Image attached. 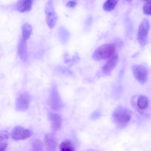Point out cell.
Returning a JSON list of instances; mask_svg holds the SVG:
<instances>
[{"label": "cell", "mask_w": 151, "mask_h": 151, "mask_svg": "<svg viewBox=\"0 0 151 151\" xmlns=\"http://www.w3.org/2000/svg\"><path fill=\"white\" fill-rule=\"evenodd\" d=\"M131 116V111L121 105L116 107L112 114V119L114 123L120 127L125 126L129 122Z\"/></svg>", "instance_id": "6da1fadb"}, {"label": "cell", "mask_w": 151, "mask_h": 151, "mask_svg": "<svg viewBox=\"0 0 151 151\" xmlns=\"http://www.w3.org/2000/svg\"><path fill=\"white\" fill-rule=\"evenodd\" d=\"M116 47L114 44H106L97 48L92 55L95 60H99L110 58L115 53Z\"/></svg>", "instance_id": "7a4b0ae2"}, {"label": "cell", "mask_w": 151, "mask_h": 151, "mask_svg": "<svg viewBox=\"0 0 151 151\" xmlns=\"http://www.w3.org/2000/svg\"><path fill=\"white\" fill-rule=\"evenodd\" d=\"M45 12L47 24L50 28L52 29L56 23L58 19V16L52 1L49 0L46 3Z\"/></svg>", "instance_id": "3957f363"}, {"label": "cell", "mask_w": 151, "mask_h": 151, "mask_svg": "<svg viewBox=\"0 0 151 151\" xmlns=\"http://www.w3.org/2000/svg\"><path fill=\"white\" fill-rule=\"evenodd\" d=\"M150 28L149 20L147 19H143L139 25L138 34V41L142 47L146 43Z\"/></svg>", "instance_id": "277c9868"}, {"label": "cell", "mask_w": 151, "mask_h": 151, "mask_svg": "<svg viewBox=\"0 0 151 151\" xmlns=\"http://www.w3.org/2000/svg\"><path fill=\"white\" fill-rule=\"evenodd\" d=\"M133 75L140 83H145L148 76V71L145 66L141 65H134L132 67Z\"/></svg>", "instance_id": "5b68a950"}, {"label": "cell", "mask_w": 151, "mask_h": 151, "mask_svg": "<svg viewBox=\"0 0 151 151\" xmlns=\"http://www.w3.org/2000/svg\"><path fill=\"white\" fill-rule=\"evenodd\" d=\"M32 134V132L29 129L20 126H17L13 129L12 132V137L15 140H24L29 137Z\"/></svg>", "instance_id": "8992f818"}, {"label": "cell", "mask_w": 151, "mask_h": 151, "mask_svg": "<svg viewBox=\"0 0 151 151\" xmlns=\"http://www.w3.org/2000/svg\"><path fill=\"white\" fill-rule=\"evenodd\" d=\"M30 101V97L28 93H24L20 94L16 101V108L17 110L19 111H22L27 109L29 106Z\"/></svg>", "instance_id": "52a82bcc"}, {"label": "cell", "mask_w": 151, "mask_h": 151, "mask_svg": "<svg viewBox=\"0 0 151 151\" xmlns=\"http://www.w3.org/2000/svg\"><path fill=\"white\" fill-rule=\"evenodd\" d=\"M50 103L51 109L55 111L59 110L62 106L60 95L55 87L53 88L50 93Z\"/></svg>", "instance_id": "ba28073f"}, {"label": "cell", "mask_w": 151, "mask_h": 151, "mask_svg": "<svg viewBox=\"0 0 151 151\" xmlns=\"http://www.w3.org/2000/svg\"><path fill=\"white\" fill-rule=\"evenodd\" d=\"M118 55L115 53L107 61L102 67L103 73L106 75H109L116 66L118 61Z\"/></svg>", "instance_id": "9c48e42d"}, {"label": "cell", "mask_w": 151, "mask_h": 151, "mask_svg": "<svg viewBox=\"0 0 151 151\" xmlns=\"http://www.w3.org/2000/svg\"><path fill=\"white\" fill-rule=\"evenodd\" d=\"M49 118L51 122L52 130L55 131L60 128L62 124V119L60 116L58 114L50 113Z\"/></svg>", "instance_id": "30bf717a"}, {"label": "cell", "mask_w": 151, "mask_h": 151, "mask_svg": "<svg viewBox=\"0 0 151 151\" xmlns=\"http://www.w3.org/2000/svg\"><path fill=\"white\" fill-rule=\"evenodd\" d=\"M44 142L47 151H55L56 141L53 134H49L46 135L45 137Z\"/></svg>", "instance_id": "8fae6325"}, {"label": "cell", "mask_w": 151, "mask_h": 151, "mask_svg": "<svg viewBox=\"0 0 151 151\" xmlns=\"http://www.w3.org/2000/svg\"><path fill=\"white\" fill-rule=\"evenodd\" d=\"M18 51L21 59L23 60H26L27 57L26 40L22 38L20 39L18 45Z\"/></svg>", "instance_id": "7c38bea8"}, {"label": "cell", "mask_w": 151, "mask_h": 151, "mask_svg": "<svg viewBox=\"0 0 151 151\" xmlns=\"http://www.w3.org/2000/svg\"><path fill=\"white\" fill-rule=\"evenodd\" d=\"M33 1L31 0H21L18 3L17 10L19 12H24L29 11L32 8Z\"/></svg>", "instance_id": "4fadbf2b"}, {"label": "cell", "mask_w": 151, "mask_h": 151, "mask_svg": "<svg viewBox=\"0 0 151 151\" xmlns=\"http://www.w3.org/2000/svg\"><path fill=\"white\" fill-rule=\"evenodd\" d=\"M58 35L62 44L64 45L66 44L70 36V33L67 29L64 26L60 27L58 29Z\"/></svg>", "instance_id": "5bb4252c"}, {"label": "cell", "mask_w": 151, "mask_h": 151, "mask_svg": "<svg viewBox=\"0 0 151 151\" xmlns=\"http://www.w3.org/2000/svg\"><path fill=\"white\" fill-rule=\"evenodd\" d=\"M148 104V99L146 96L144 95H140L138 97L137 101V105L140 110L146 109Z\"/></svg>", "instance_id": "9a60e30c"}, {"label": "cell", "mask_w": 151, "mask_h": 151, "mask_svg": "<svg viewBox=\"0 0 151 151\" xmlns=\"http://www.w3.org/2000/svg\"><path fill=\"white\" fill-rule=\"evenodd\" d=\"M22 30V38L27 40L29 38L32 33V26L28 23H25L23 25Z\"/></svg>", "instance_id": "2e32d148"}, {"label": "cell", "mask_w": 151, "mask_h": 151, "mask_svg": "<svg viewBox=\"0 0 151 151\" xmlns=\"http://www.w3.org/2000/svg\"><path fill=\"white\" fill-rule=\"evenodd\" d=\"M117 0H108L106 1L103 6L104 10L109 12L114 9L117 3Z\"/></svg>", "instance_id": "e0dca14e"}, {"label": "cell", "mask_w": 151, "mask_h": 151, "mask_svg": "<svg viewBox=\"0 0 151 151\" xmlns=\"http://www.w3.org/2000/svg\"><path fill=\"white\" fill-rule=\"evenodd\" d=\"M60 151H74L71 143L69 141L62 142L60 146Z\"/></svg>", "instance_id": "ac0fdd59"}, {"label": "cell", "mask_w": 151, "mask_h": 151, "mask_svg": "<svg viewBox=\"0 0 151 151\" xmlns=\"http://www.w3.org/2000/svg\"><path fill=\"white\" fill-rule=\"evenodd\" d=\"M43 147L42 142L39 139L33 142L32 146V151H42Z\"/></svg>", "instance_id": "d6986e66"}, {"label": "cell", "mask_w": 151, "mask_h": 151, "mask_svg": "<svg viewBox=\"0 0 151 151\" xmlns=\"http://www.w3.org/2000/svg\"><path fill=\"white\" fill-rule=\"evenodd\" d=\"M146 2L143 7L144 13L145 14L150 15L151 14V1H146Z\"/></svg>", "instance_id": "ffe728a7"}, {"label": "cell", "mask_w": 151, "mask_h": 151, "mask_svg": "<svg viewBox=\"0 0 151 151\" xmlns=\"http://www.w3.org/2000/svg\"><path fill=\"white\" fill-rule=\"evenodd\" d=\"M77 2L75 0H70L68 1L66 4L65 6L68 7L73 8L77 4Z\"/></svg>", "instance_id": "44dd1931"}, {"label": "cell", "mask_w": 151, "mask_h": 151, "mask_svg": "<svg viewBox=\"0 0 151 151\" xmlns=\"http://www.w3.org/2000/svg\"><path fill=\"white\" fill-rule=\"evenodd\" d=\"M100 113L98 111L93 112L91 115L92 119H94L99 118L101 116Z\"/></svg>", "instance_id": "7402d4cb"}, {"label": "cell", "mask_w": 151, "mask_h": 151, "mask_svg": "<svg viewBox=\"0 0 151 151\" xmlns=\"http://www.w3.org/2000/svg\"><path fill=\"white\" fill-rule=\"evenodd\" d=\"M9 135L7 133H3L0 134V141L8 139Z\"/></svg>", "instance_id": "603a6c76"}, {"label": "cell", "mask_w": 151, "mask_h": 151, "mask_svg": "<svg viewBox=\"0 0 151 151\" xmlns=\"http://www.w3.org/2000/svg\"><path fill=\"white\" fill-rule=\"evenodd\" d=\"M63 58L65 63H67L71 60L69 54L67 52H65L63 55Z\"/></svg>", "instance_id": "cb8c5ba5"}, {"label": "cell", "mask_w": 151, "mask_h": 151, "mask_svg": "<svg viewBox=\"0 0 151 151\" xmlns=\"http://www.w3.org/2000/svg\"><path fill=\"white\" fill-rule=\"evenodd\" d=\"M7 145V144L6 142L0 143V151H5Z\"/></svg>", "instance_id": "d4e9b609"}, {"label": "cell", "mask_w": 151, "mask_h": 151, "mask_svg": "<svg viewBox=\"0 0 151 151\" xmlns=\"http://www.w3.org/2000/svg\"><path fill=\"white\" fill-rule=\"evenodd\" d=\"M73 60L75 62H77L80 60V58L78 54L76 52L74 55L73 57Z\"/></svg>", "instance_id": "484cf974"}]
</instances>
